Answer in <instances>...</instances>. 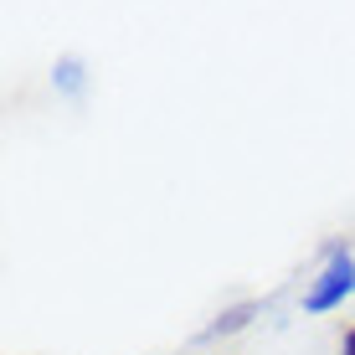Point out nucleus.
Returning a JSON list of instances; mask_svg holds the SVG:
<instances>
[{
    "label": "nucleus",
    "mask_w": 355,
    "mask_h": 355,
    "mask_svg": "<svg viewBox=\"0 0 355 355\" xmlns=\"http://www.w3.org/2000/svg\"><path fill=\"white\" fill-rule=\"evenodd\" d=\"M57 83H62L67 93H78L83 88V62H72V57H62V62H57V72H52Z\"/></svg>",
    "instance_id": "nucleus-3"
},
{
    "label": "nucleus",
    "mask_w": 355,
    "mask_h": 355,
    "mask_svg": "<svg viewBox=\"0 0 355 355\" xmlns=\"http://www.w3.org/2000/svg\"><path fill=\"white\" fill-rule=\"evenodd\" d=\"M350 288H355V263H350V252H345V248H329V263H324L320 284L309 288L304 309H309V314H324V309H335Z\"/></svg>",
    "instance_id": "nucleus-1"
},
{
    "label": "nucleus",
    "mask_w": 355,
    "mask_h": 355,
    "mask_svg": "<svg viewBox=\"0 0 355 355\" xmlns=\"http://www.w3.org/2000/svg\"><path fill=\"white\" fill-rule=\"evenodd\" d=\"M340 355H355V329H350L345 340H340Z\"/></svg>",
    "instance_id": "nucleus-4"
},
{
    "label": "nucleus",
    "mask_w": 355,
    "mask_h": 355,
    "mask_svg": "<svg viewBox=\"0 0 355 355\" xmlns=\"http://www.w3.org/2000/svg\"><path fill=\"white\" fill-rule=\"evenodd\" d=\"M252 314H258V304H237V309H227L222 320H216L211 329H206V335H232V329H242V324L252 320Z\"/></svg>",
    "instance_id": "nucleus-2"
}]
</instances>
